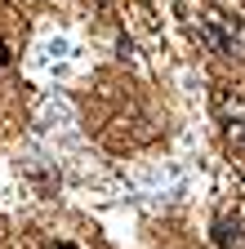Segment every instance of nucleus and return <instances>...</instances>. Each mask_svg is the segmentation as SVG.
I'll use <instances>...</instances> for the list:
<instances>
[{"instance_id": "nucleus-1", "label": "nucleus", "mask_w": 245, "mask_h": 249, "mask_svg": "<svg viewBox=\"0 0 245 249\" xmlns=\"http://www.w3.org/2000/svg\"><path fill=\"white\" fill-rule=\"evenodd\" d=\"M196 36H201L205 45H214V49H223V53H236V49H245L241 27H236L232 18H223L219 9H205V18L196 22Z\"/></svg>"}, {"instance_id": "nucleus-2", "label": "nucleus", "mask_w": 245, "mask_h": 249, "mask_svg": "<svg viewBox=\"0 0 245 249\" xmlns=\"http://www.w3.org/2000/svg\"><path fill=\"white\" fill-rule=\"evenodd\" d=\"M214 107H219L227 147H232V151H245V98H236V93H219Z\"/></svg>"}, {"instance_id": "nucleus-3", "label": "nucleus", "mask_w": 245, "mask_h": 249, "mask_svg": "<svg viewBox=\"0 0 245 249\" xmlns=\"http://www.w3.org/2000/svg\"><path fill=\"white\" fill-rule=\"evenodd\" d=\"M214 240H219L223 249H227V245H241V227H236V223H232V227L219 223V227H214Z\"/></svg>"}, {"instance_id": "nucleus-4", "label": "nucleus", "mask_w": 245, "mask_h": 249, "mask_svg": "<svg viewBox=\"0 0 245 249\" xmlns=\"http://www.w3.org/2000/svg\"><path fill=\"white\" fill-rule=\"evenodd\" d=\"M9 62V45H5V36H0V67Z\"/></svg>"}, {"instance_id": "nucleus-5", "label": "nucleus", "mask_w": 245, "mask_h": 249, "mask_svg": "<svg viewBox=\"0 0 245 249\" xmlns=\"http://www.w3.org/2000/svg\"><path fill=\"white\" fill-rule=\"evenodd\" d=\"M54 249H76V245H54Z\"/></svg>"}]
</instances>
